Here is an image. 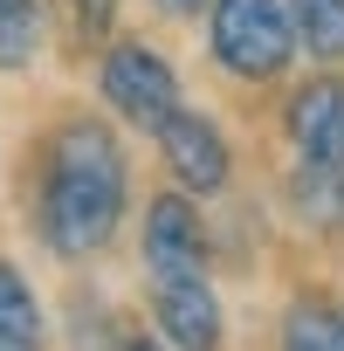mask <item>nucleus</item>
Returning <instances> with one entry per match:
<instances>
[{
    "label": "nucleus",
    "instance_id": "6e6552de",
    "mask_svg": "<svg viewBox=\"0 0 344 351\" xmlns=\"http://www.w3.org/2000/svg\"><path fill=\"white\" fill-rule=\"evenodd\" d=\"M289 207L323 228V234H344V165L337 158H303L296 180H289Z\"/></svg>",
    "mask_w": 344,
    "mask_h": 351
},
{
    "label": "nucleus",
    "instance_id": "9d476101",
    "mask_svg": "<svg viewBox=\"0 0 344 351\" xmlns=\"http://www.w3.org/2000/svg\"><path fill=\"white\" fill-rule=\"evenodd\" d=\"M282 351H344V310L323 296H296L282 317Z\"/></svg>",
    "mask_w": 344,
    "mask_h": 351
},
{
    "label": "nucleus",
    "instance_id": "f03ea898",
    "mask_svg": "<svg viewBox=\"0 0 344 351\" xmlns=\"http://www.w3.org/2000/svg\"><path fill=\"white\" fill-rule=\"evenodd\" d=\"M289 49H296V28L282 0H214V62L228 76H248V83L282 76Z\"/></svg>",
    "mask_w": 344,
    "mask_h": 351
},
{
    "label": "nucleus",
    "instance_id": "f257e3e1",
    "mask_svg": "<svg viewBox=\"0 0 344 351\" xmlns=\"http://www.w3.org/2000/svg\"><path fill=\"white\" fill-rule=\"evenodd\" d=\"M124 145L97 117H69L49 145V180H42V228L56 255H97L124 221Z\"/></svg>",
    "mask_w": 344,
    "mask_h": 351
},
{
    "label": "nucleus",
    "instance_id": "7ed1b4c3",
    "mask_svg": "<svg viewBox=\"0 0 344 351\" xmlns=\"http://www.w3.org/2000/svg\"><path fill=\"white\" fill-rule=\"evenodd\" d=\"M103 104L138 124V131H158L172 110H180V76H172V62L145 42H117L103 56Z\"/></svg>",
    "mask_w": 344,
    "mask_h": 351
},
{
    "label": "nucleus",
    "instance_id": "4468645a",
    "mask_svg": "<svg viewBox=\"0 0 344 351\" xmlns=\"http://www.w3.org/2000/svg\"><path fill=\"white\" fill-rule=\"evenodd\" d=\"M151 8H158V14H180V21H186V14H200V8H207V0H151Z\"/></svg>",
    "mask_w": 344,
    "mask_h": 351
},
{
    "label": "nucleus",
    "instance_id": "39448f33",
    "mask_svg": "<svg viewBox=\"0 0 344 351\" xmlns=\"http://www.w3.org/2000/svg\"><path fill=\"white\" fill-rule=\"evenodd\" d=\"M151 310H158V330L180 351H214L221 344V303L207 289V269L200 276H151Z\"/></svg>",
    "mask_w": 344,
    "mask_h": 351
},
{
    "label": "nucleus",
    "instance_id": "0eeeda50",
    "mask_svg": "<svg viewBox=\"0 0 344 351\" xmlns=\"http://www.w3.org/2000/svg\"><path fill=\"white\" fill-rule=\"evenodd\" d=\"M289 145L303 158H337L344 165V76H310L289 97Z\"/></svg>",
    "mask_w": 344,
    "mask_h": 351
},
{
    "label": "nucleus",
    "instance_id": "ddd939ff",
    "mask_svg": "<svg viewBox=\"0 0 344 351\" xmlns=\"http://www.w3.org/2000/svg\"><path fill=\"white\" fill-rule=\"evenodd\" d=\"M69 8H76V35L83 42H103L110 21H117V0H69Z\"/></svg>",
    "mask_w": 344,
    "mask_h": 351
},
{
    "label": "nucleus",
    "instance_id": "9b49d317",
    "mask_svg": "<svg viewBox=\"0 0 344 351\" xmlns=\"http://www.w3.org/2000/svg\"><path fill=\"white\" fill-rule=\"evenodd\" d=\"M282 8H289V28L310 56L344 62V0H282Z\"/></svg>",
    "mask_w": 344,
    "mask_h": 351
},
{
    "label": "nucleus",
    "instance_id": "2eb2a0df",
    "mask_svg": "<svg viewBox=\"0 0 344 351\" xmlns=\"http://www.w3.org/2000/svg\"><path fill=\"white\" fill-rule=\"evenodd\" d=\"M124 351H165V344H158V337H131Z\"/></svg>",
    "mask_w": 344,
    "mask_h": 351
},
{
    "label": "nucleus",
    "instance_id": "423d86ee",
    "mask_svg": "<svg viewBox=\"0 0 344 351\" xmlns=\"http://www.w3.org/2000/svg\"><path fill=\"white\" fill-rule=\"evenodd\" d=\"M145 262L151 276H200L207 269V234L186 193H158L145 214Z\"/></svg>",
    "mask_w": 344,
    "mask_h": 351
},
{
    "label": "nucleus",
    "instance_id": "f8f14e48",
    "mask_svg": "<svg viewBox=\"0 0 344 351\" xmlns=\"http://www.w3.org/2000/svg\"><path fill=\"white\" fill-rule=\"evenodd\" d=\"M42 21H49V0H0V69L35 62Z\"/></svg>",
    "mask_w": 344,
    "mask_h": 351
},
{
    "label": "nucleus",
    "instance_id": "1a4fd4ad",
    "mask_svg": "<svg viewBox=\"0 0 344 351\" xmlns=\"http://www.w3.org/2000/svg\"><path fill=\"white\" fill-rule=\"evenodd\" d=\"M0 351H42V303L14 262H0Z\"/></svg>",
    "mask_w": 344,
    "mask_h": 351
},
{
    "label": "nucleus",
    "instance_id": "20e7f679",
    "mask_svg": "<svg viewBox=\"0 0 344 351\" xmlns=\"http://www.w3.org/2000/svg\"><path fill=\"white\" fill-rule=\"evenodd\" d=\"M158 152L172 165V180H180V193H221L228 186V138L214 131V117L172 110L158 124Z\"/></svg>",
    "mask_w": 344,
    "mask_h": 351
}]
</instances>
